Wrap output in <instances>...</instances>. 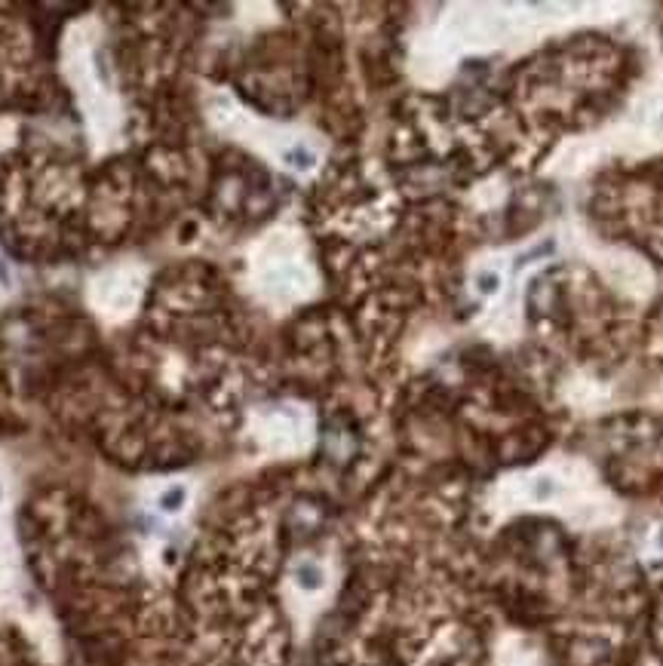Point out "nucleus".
<instances>
[{"instance_id": "nucleus-1", "label": "nucleus", "mask_w": 663, "mask_h": 666, "mask_svg": "<svg viewBox=\"0 0 663 666\" xmlns=\"http://www.w3.org/2000/svg\"><path fill=\"white\" fill-rule=\"evenodd\" d=\"M181 500H184V489H179V485H175V489H169V491L160 498V507H163V510H179Z\"/></svg>"}, {"instance_id": "nucleus-2", "label": "nucleus", "mask_w": 663, "mask_h": 666, "mask_svg": "<svg viewBox=\"0 0 663 666\" xmlns=\"http://www.w3.org/2000/svg\"><path fill=\"white\" fill-rule=\"evenodd\" d=\"M298 580H301L304 587H317L319 571H317V568H310V565H304V568H298Z\"/></svg>"}]
</instances>
